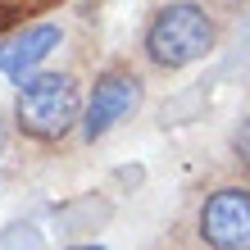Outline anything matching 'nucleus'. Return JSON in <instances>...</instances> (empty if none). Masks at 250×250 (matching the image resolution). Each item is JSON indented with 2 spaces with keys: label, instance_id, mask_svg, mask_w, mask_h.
I'll return each mask as SVG.
<instances>
[{
  "label": "nucleus",
  "instance_id": "20e7f679",
  "mask_svg": "<svg viewBox=\"0 0 250 250\" xmlns=\"http://www.w3.org/2000/svg\"><path fill=\"white\" fill-rule=\"evenodd\" d=\"M137 105H141V78H132V73H105V78L96 82L91 100H86L82 137L86 141H100L105 132L119 127Z\"/></svg>",
  "mask_w": 250,
  "mask_h": 250
},
{
  "label": "nucleus",
  "instance_id": "f257e3e1",
  "mask_svg": "<svg viewBox=\"0 0 250 250\" xmlns=\"http://www.w3.org/2000/svg\"><path fill=\"white\" fill-rule=\"evenodd\" d=\"M214 50V23L191 0H173L146 27V60L155 68H187Z\"/></svg>",
  "mask_w": 250,
  "mask_h": 250
},
{
  "label": "nucleus",
  "instance_id": "9d476101",
  "mask_svg": "<svg viewBox=\"0 0 250 250\" xmlns=\"http://www.w3.org/2000/svg\"><path fill=\"white\" fill-rule=\"evenodd\" d=\"M68 250H100V246H68Z\"/></svg>",
  "mask_w": 250,
  "mask_h": 250
},
{
  "label": "nucleus",
  "instance_id": "7ed1b4c3",
  "mask_svg": "<svg viewBox=\"0 0 250 250\" xmlns=\"http://www.w3.org/2000/svg\"><path fill=\"white\" fill-rule=\"evenodd\" d=\"M200 237L214 250H250V191L218 187L200 205Z\"/></svg>",
  "mask_w": 250,
  "mask_h": 250
},
{
  "label": "nucleus",
  "instance_id": "423d86ee",
  "mask_svg": "<svg viewBox=\"0 0 250 250\" xmlns=\"http://www.w3.org/2000/svg\"><path fill=\"white\" fill-rule=\"evenodd\" d=\"M91 218L105 223L109 218V205H96V200H82L73 209H60V232H91Z\"/></svg>",
  "mask_w": 250,
  "mask_h": 250
},
{
  "label": "nucleus",
  "instance_id": "6e6552de",
  "mask_svg": "<svg viewBox=\"0 0 250 250\" xmlns=\"http://www.w3.org/2000/svg\"><path fill=\"white\" fill-rule=\"evenodd\" d=\"M232 150H237V159H241V164L250 168V119L237 127V137H232Z\"/></svg>",
  "mask_w": 250,
  "mask_h": 250
},
{
  "label": "nucleus",
  "instance_id": "39448f33",
  "mask_svg": "<svg viewBox=\"0 0 250 250\" xmlns=\"http://www.w3.org/2000/svg\"><path fill=\"white\" fill-rule=\"evenodd\" d=\"M60 27L55 23H32V27H23V32H14L9 41H0V73H9V78H27L46 55L60 46Z\"/></svg>",
  "mask_w": 250,
  "mask_h": 250
},
{
  "label": "nucleus",
  "instance_id": "0eeeda50",
  "mask_svg": "<svg viewBox=\"0 0 250 250\" xmlns=\"http://www.w3.org/2000/svg\"><path fill=\"white\" fill-rule=\"evenodd\" d=\"M0 250H41V232L37 228H9V232H0Z\"/></svg>",
  "mask_w": 250,
  "mask_h": 250
},
{
  "label": "nucleus",
  "instance_id": "f03ea898",
  "mask_svg": "<svg viewBox=\"0 0 250 250\" xmlns=\"http://www.w3.org/2000/svg\"><path fill=\"white\" fill-rule=\"evenodd\" d=\"M14 119L27 137L37 141H60L64 132L82 119L78 82L68 73H32L19 82V100H14Z\"/></svg>",
  "mask_w": 250,
  "mask_h": 250
},
{
  "label": "nucleus",
  "instance_id": "1a4fd4ad",
  "mask_svg": "<svg viewBox=\"0 0 250 250\" xmlns=\"http://www.w3.org/2000/svg\"><path fill=\"white\" fill-rule=\"evenodd\" d=\"M14 19H19V0H0V32H5Z\"/></svg>",
  "mask_w": 250,
  "mask_h": 250
}]
</instances>
